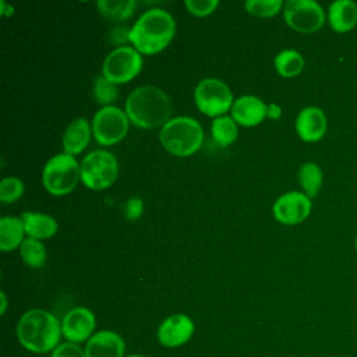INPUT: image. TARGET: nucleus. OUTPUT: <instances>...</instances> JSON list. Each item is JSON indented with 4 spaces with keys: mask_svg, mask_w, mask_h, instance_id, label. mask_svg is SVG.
Segmentation results:
<instances>
[{
    "mask_svg": "<svg viewBox=\"0 0 357 357\" xmlns=\"http://www.w3.org/2000/svg\"><path fill=\"white\" fill-rule=\"evenodd\" d=\"M24 188V183L18 177H4L0 181V201L4 204L15 202L22 197Z\"/></svg>",
    "mask_w": 357,
    "mask_h": 357,
    "instance_id": "cd10ccee",
    "label": "nucleus"
},
{
    "mask_svg": "<svg viewBox=\"0 0 357 357\" xmlns=\"http://www.w3.org/2000/svg\"><path fill=\"white\" fill-rule=\"evenodd\" d=\"M194 100L199 112L209 117L225 116L233 106L230 88L218 78H205L194 89Z\"/></svg>",
    "mask_w": 357,
    "mask_h": 357,
    "instance_id": "0eeeda50",
    "label": "nucleus"
},
{
    "mask_svg": "<svg viewBox=\"0 0 357 357\" xmlns=\"http://www.w3.org/2000/svg\"><path fill=\"white\" fill-rule=\"evenodd\" d=\"M84 351L86 357H124L126 343L117 332L103 329L89 337Z\"/></svg>",
    "mask_w": 357,
    "mask_h": 357,
    "instance_id": "2eb2a0df",
    "label": "nucleus"
},
{
    "mask_svg": "<svg viewBox=\"0 0 357 357\" xmlns=\"http://www.w3.org/2000/svg\"><path fill=\"white\" fill-rule=\"evenodd\" d=\"M283 6L284 4L282 3V0H248L244 3V8L247 10V13L262 18L276 15Z\"/></svg>",
    "mask_w": 357,
    "mask_h": 357,
    "instance_id": "bb28decb",
    "label": "nucleus"
},
{
    "mask_svg": "<svg viewBox=\"0 0 357 357\" xmlns=\"http://www.w3.org/2000/svg\"><path fill=\"white\" fill-rule=\"evenodd\" d=\"M81 180V166L74 156L61 152L52 156L42 172L45 190L56 197L70 194Z\"/></svg>",
    "mask_w": 357,
    "mask_h": 357,
    "instance_id": "39448f33",
    "label": "nucleus"
},
{
    "mask_svg": "<svg viewBox=\"0 0 357 357\" xmlns=\"http://www.w3.org/2000/svg\"><path fill=\"white\" fill-rule=\"evenodd\" d=\"M144 211V202L141 198L138 197H131L128 198V201L126 202V208H124V213L126 218L130 220H135L142 215Z\"/></svg>",
    "mask_w": 357,
    "mask_h": 357,
    "instance_id": "7c9ffc66",
    "label": "nucleus"
},
{
    "mask_svg": "<svg viewBox=\"0 0 357 357\" xmlns=\"http://www.w3.org/2000/svg\"><path fill=\"white\" fill-rule=\"evenodd\" d=\"M20 255L31 268H40L46 262V248L36 238H25L20 247Z\"/></svg>",
    "mask_w": 357,
    "mask_h": 357,
    "instance_id": "393cba45",
    "label": "nucleus"
},
{
    "mask_svg": "<svg viewBox=\"0 0 357 357\" xmlns=\"http://www.w3.org/2000/svg\"><path fill=\"white\" fill-rule=\"evenodd\" d=\"M298 183L307 197L315 198L324 183L322 169L314 162L303 163L298 170Z\"/></svg>",
    "mask_w": 357,
    "mask_h": 357,
    "instance_id": "5701e85b",
    "label": "nucleus"
},
{
    "mask_svg": "<svg viewBox=\"0 0 357 357\" xmlns=\"http://www.w3.org/2000/svg\"><path fill=\"white\" fill-rule=\"evenodd\" d=\"M93 98L99 105L105 106H112L113 102L117 100L119 98V89L117 85L110 82L107 78L103 75H99L93 79V86H92Z\"/></svg>",
    "mask_w": 357,
    "mask_h": 357,
    "instance_id": "a878e982",
    "label": "nucleus"
},
{
    "mask_svg": "<svg viewBox=\"0 0 357 357\" xmlns=\"http://www.w3.org/2000/svg\"><path fill=\"white\" fill-rule=\"evenodd\" d=\"M296 132L305 142H317L328 130V120L322 109L317 106L303 107L296 117Z\"/></svg>",
    "mask_w": 357,
    "mask_h": 357,
    "instance_id": "4468645a",
    "label": "nucleus"
},
{
    "mask_svg": "<svg viewBox=\"0 0 357 357\" xmlns=\"http://www.w3.org/2000/svg\"><path fill=\"white\" fill-rule=\"evenodd\" d=\"M127 357H145V356H142V354H130Z\"/></svg>",
    "mask_w": 357,
    "mask_h": 357,
    "instance_id": "c9c22d12",
    "label": "nucleus"
},
{
    "mask_svg": "<svg viewBox=\"0 0 357 357\" xmlns=\"http://www.w3.org/2000/svg\"><path fill=\"white\" fill-rule=\"evenodd\" d=\"M50 357H86L85 351L79 347V344L66 342L60 343L52 353Z\"/></svg>",
    "mask_w": 357,
    "mask_h": 357,
    "instance_id": "c756f323",
    "label": "nucleus"
},
{
    "mask_svg": "<svg viewBox=\"0 0 357 357\" xmlns=\"http://www.w3.org/2000/svg\"><path fill=\"white\" fill-rule=\"evenodd\" d=\"M21 219L24 223L25 234H28L31 238L46 240L53 237L57 231V222L50 215L26 211L22 213Z\"/></svg>",
    "mask_w": 357,
    "mask_h": 357,
    "instance_id": "6ab92c4d",
    "label": "nucleus"
},
{
    "mask_svg": "<svg viewBox=\"0 0 357 357\" xmlns=\"http://www.w3.org/2000/svg\"><path fill=\"white\" fill-rule=\"evenodd\" d=\"M99 14L109 21H126L128 20L137 7L134 0H99L96 3Z\"/></svg>",
    "mask_w": 357,
    "mask_h": 357,
    "instance_id": "4be33fe9",
    "label": "nucleus"
},
{
    "mask_svg": "<svg viewBox=\"0 0 357 357\" xmlns=\"http://www.w3.org/2000/svg\"><path fill=\"white\" fill-rule=\"evenodd\" d=\"M24 223L21 218L3 216L0 219V250L11 251L21 247L24 241Z\"/></svg>",
    "mask_w": 357,
    "mask_h": 357,
    "instance_id": "aec40b11",
    "label": "nucleus"
},
{
    "mask_svg": "<svg viewBox=\"0 0 357 357\" xmlns=\"http://www.w3.org/2000/svg\"><path fill=\"white\" fill-rule=\"evenodd\" d=\"M142 67V56L132 46H117L102 66V75L113 84H126L138 75Z\"/></svg>",
    "mask_w": 357,
    "mask_h": 357,
    "instance_id": "1a4fd4ad",
    "label": "nucleus"
},
{
    "mask_svg": "<svg viewBox=\"0 0 357 357\" xmlns=\"http://www.w3.org/2000/svg\"><path fill=\"white\" fill-rule=\"evenodd\" d=\"M96 328V318L86 307L71 308L61 319V332L67 342L79 344L88 342Z\"/></svg>",
    "mask_w": 357,
    "mask_h": 357,
    "instance_id": "ddd939ff",
    "label": "nucleus"
},
{
    "mask_svg": "<svg viewBox=\"0 0 357 357\" xmlns=\"http://www.w3.org/2000/svg\"><path fill=\"white\" fill-rule=\"evenodd\" d=\"M128 124L130 120L126 112L116 106H105L92 119V134L98 144L114 145L127 135Z\"/></svg>",
    "mask_w": 357,
    "mask_h": 357,
    "instance_id": "9d476101",
    "label": "nucleus"
},
{
    "mask_svg": "<svg viewBox=\"0 0 357 357\" xmlns=\"http://www.w3.org/2000/svg\"><path fill=\"white\" fill-rule=\"evenodd\" d=\"M268 113V106L254 95L237 98L231 106L233 120L244 127H252L264 121Z\"/></svg>",
    "mask_w": 357,
    "mask_h": 357,
    "instance_id": "dca6fc26",
    "label": "nucleus"
},
{
    "mask_svg": "<svg viewBox=\"0 0 357 357\" xmlns=\"http://www.w3.org/2000/svg\"><path fill=\"white\" fill-rule=\"evenodd\" d=\"M273 64L280 77L293 78L303 71L305 61L300 52L294 49H284L276 54Z\"/></svg>",
    "mask_w": 357,
    "mask_h": 357,
    "instance_id": "412c9836",
    "label": "nucleus"
},
{
    "mask_svg": "<svg viewBox=\"0 0 357 357\" xmlns=\"http://www.w3.org/2000/svg\"><path fill=\"white\" fill-rule=\"evenodd\" d=\"M326 20L337 33H346L357 25V3L353 0H335L329 4Z\"/></svg>",
    "mask_w": 357,
    "mask_h": 357,
    "instance_id": "f3484780",
    "label": "nucleus"
},
{
    "mask_svg": "<svg viewBox=\"0 0 357 357\" xmlns=\"http://www.w3.org/2000/svg\"><path fill=\"white\" fill-rule=\"evenodd\" d=\"M0 297H1V310H0V312H1V315H4V314H6V310H7V297H6V293L1 291V293H0Z\"/></svg>",
    "mask_w": 357,
    "mask_h": 357,
    "instance_id": "f704fd0d",
    "label": "nucleus"
},
{
    "mask_svg": "<svg viewBox=\"0 0 357 357\" xmlns=\"http://www.w3.org/2000/svg\"><path fill=\"white\" fill-rule=\"evenodd\" d=\"M126 114L137 127L153 130L170 120L172 102L167 93L158 86H138L126 100Z\"/></svg>",
    "mask_w": 357,
    "mask_h": 357,
    "instance_id": "f03ea898",
    "label": "nucleus"
},
{
    "mask_svg": "<svg viewBox=\"0 0 357 357\" xmlns=\"http://www.w3.org/2000/svg\"><path fill=\"white\" fill-rule=\"evenodd\" d=\"M311 208L310 197L301 191H289L275 201L272 212L279 223L293 226L304 222L310 216Z\"/></svg>",
    "mask_w": 357,
    "mask_h": 357,
    "instance_id": "9b49d317",
    "label": "nucleus"
},
{
    "mask_svg": "<svg viewBox=\"0 0 357 357\" xmlns=\"http://www.w3.org/2000/svg\"><path fill=\"white\" fill-rule=\"evenodd\" d=\"M130 31L131 29H128L126 26H117L110 31V40L114 45H119V47L124 46V43L130 42Z\"/></svg>",
    "mask_w": 357,
    "mask_h": 357,
    "instance_id": "2f4dec72",
    "label": "nucleus"
},
{
    "mask_svg": "<svg viewBox=\"0 0 357 357\" xmlns=\"http://www.w3.org/2000/svg\"><path fill=\"white\" fill-rule=\"evenodd\" d=\"M185 8L195 17H206L212 14L219 6L218 0H185Z\"/></svg>",
    "mask_w": 357,
    "mask_h": 357,
    "instance_id": "c85d7f7f",
    "label": "nucleus"
},
{
    "mask_svg": "<svg viewBox=\"0 0 357 357\" xmlns=\"http://www.w3.org/2000/svg\"><path fill=\"white\" fill-rule=\"evenodd\" d=\"M81 181L89 190H105L119 176V163L113 153L96 149L89 152L81 162Z\"/></svg>",
    "mask_w": 357,
    "mask_h": 357,
    "instance_id": "423d86ee",
    "label": "nucleus"
},
{
    "mask_svg": "<svg viewBox=\"0 0 357 357\" xmlns=\"http://www.w3.org/2000/svg\"><path fill=\"white\" fill-rule=\"evenodd\" d=\"M163 148L174 156L194 155L204 142V130L201 124L188 116L170 119L159 132Z\"/></svg>",
    "mask_w": 357,
    "mask_h": 357,
    "instance_id": "20e7f679",
    "label": "nucleus"
},
{
    "mask_svg": "<svg viewBox=\"0 0 357 357\" xmlns=\"http://www.w3.org/2000/svg\"><path fill=\"white\" fill-rule=\"evenodd\" d=\"M194 331V321L188 315L173 314L160 322L156 331V337L162 346L174 349L185 344L192 337Z\"/></svg>",
    "mask_w": 357,
    "mask_h": 357,
    "instance_id": "f8f14e48",
    "label": "nucleus"
},
{
    "mask_svg": "<svg viewBox=\"0 0 357 357\" xmlns=\"http://www.w3.org/2000/svg\"><path fill=\"white\" fill-rule=\"evenodd\" d=\"M61 336V322L43 308L28 310L17 322L20 344L36 354L52 353L60 344Z\"/></svg>",
    "mask_w": 357,
    "mask_h": 357,
    "instance_id": "f257e3e1",
    "label": "nucleus"
},
{
    "mask_svg": "<svg viewBox=\"0 0 357 357\" xmlns=\"http://www.w3.org/2000/svg\"><path fill=\"white\" fill-rule=\"evenodd\" d=\"M92 127L84 117L74 119L63 135V151L71 156L81 153L89 144Z\"/></svg>",
    "mask_w": 357,
    "mask_h": 357,
    "instance_id": "a211bd4d",
    "label": "nucleus"
},
{
    "mask_svg": "<svg viewBox=\"0 0 357 357\" xmlns=\"http://www.w3.org/2000/svg\"><path fill=\"white\" fill-rule=\"evenodd\" d=\"M176 32L172 14L162 8L146 10L130 31V43L141 54H155L169 46Z\"/></svg>",
    "mask_w": 357,
    "mask_h": 357,
    "instance_id": "7ed1b4c3",
    "label": "nucleus"
},
{
    "mask_svg": "<svg viewBox=\"0 0 357 357\" xmlns=\"http://www.w3.org/2000/svg\"><path fill=\"white\" fill-rule=\"evenodd\" d=\"M211 131L215 142L220 146H229L230 144H233L238 134L237 123L233 120V117L229 116L216 117L212 121Z\"/></svg>",
    "mask_w": 357,
    "mask_h": 357,
    "instance_id": "b1692460",
    "label": "nucleus"
},
{
    "mask_svg": "<svg viewBox=\"0 0 357 357\" xmlns=\"http://www.w3.org/2000/svg\"><path fill=\"white\" fill-rule=\"evenodd\" d=\"M14 13V7L13 6H7L6 1H0V14L1 15H11Z\"/></svg>",
    "mask_w": 357,
    "mask_h": 357,
    "instance_id": "72a5a7b5",
    "label": "nucleus"
},
{
    "mask_svg": "<svg viewBox=\"0 0 357 357\" xmlns=\"http://www.w3.org/2000/svg\"><path fill=\"white\" fill-rule=\"evenodd\" d=\"M282 116V107L276 103H271L268 105V113H266V117L272 119V120H278L279 117Z\"/></svg>",
    "mask_w": 357,
    "mask_h": 357,
    "instance_id": "473e14b6",
    "label": "nucleus"
},
{
    "mask_svg": "<svg viewBox=\"0 0 357 357\" xmlns=\"http://www.w3.org/2000/svg\"><path fill=\"white\" fill-rule=\"evenodd\" d=\"M354 247H356V251H357V237H356V241H354Z\"/></svg>",
    "mask_w": 357,
    "mask_h": 357,
    "instance_id": "e433bc0d",
    "label": "nucleus"
},
{
    "mask_svg": "<svg viewBox=\"0 0 357 357\" xmlns=\"http://www.w3.org/2000/svg\"><path fill=\"white\" fill-rule=\"evenodd\" d=\"M284 22L300 33H312L321 29L326 15L315 0H287L283 6Z\"/></svg>",
    "mask_w": 357,
    "mask_h": 357,
    "instance_id": "6e6552de",
    "label": "nucleus"
}]
</instances>
